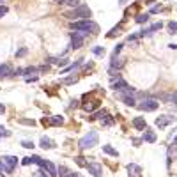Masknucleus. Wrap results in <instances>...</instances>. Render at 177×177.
Instances as JSON below:
<instances>
[{"label": "nucleus", "instance_id": "nucleus-1", "mask_svg": "<svg viewBox=\"0 0 177 177\" xmlns=\"http://www.w3.org/2000/svg\"><path fill=\"white\" fill-rule=\"evenodd\" d=\"M71 28H73V30H83V32H92V34H98V32H99L98 23H94V21H91V20L73 21V23H71Z\"/></svg>", "mask_w": 177, "mask_h": 177}, {"label": "nucleus", "instance_id": "nucleus-2", "mask_svg": "<svg viewBox=\"0 0 177 177\" xmlns=\"http://www.w3.org/2000/svg\"><path fill=\"white\" fill-rule=\"evenodd\" d=\"M98 140H99L98 133H96V131H89V133L80 140L78 145H80V149H91V147H94V145H98Z\"/></svg>", "mask_w": 177, "mask_h": 177}, {"label": "nucleus", "instance_id": "nucleus-3", "mask_svg": "<svg viewBox=\"0 0 177 177\" xmlns=\"http://www.w3.org/2000/svg\"><path fill=\"white\" fill-rule=\"evenodd\" d=\"M91 9L87 6H78V7H74L71 13H67L66 16L67 18H71V20H74V18H83V20H89V16H91Z\"/></svg>", "mask_w": 177, "mask_h": 177}, {"label": "nucleus", "instance_id": "nucleus-4", "mask_svg": "<svg viewBox=\"0 0 177 177\" xmlns=\"http://www.w3.org/2000/svg\"><path fill=\"white\" fill-rule=\"evenodd\" d=\"M87 34H89V32H83V30H78V32H73V34H71V46H73V50L82 48L83 39Z\"/></svg>", "mask_w": 177, "mask_h": 177}, {"label": "nucleus", "instance_id": "nucleus-5", "mask_svg": "<svg viewBox=\"0 0 177 177\" xmlns=\"http://www.w3.org/2000/svg\"><path fill=\"white\" fill-rule=\"evenodd\" d=\"M2 163H4V170H6L7 174H11L14 170V167L18 165V158H16V156H4V158H2Z\"/></svg>", "mask_w": 177, "mask_h": 177}, {"label": "nucleus", "instance_id": "nucleus-6", "mask_svg": "<svg viewBox=\"0 0 177 177\" xmlns=\"http://www.w3.org/2000/svg\"><path fill=\"white\" fill-rule=\"evenodd\" d=\"M158 106H159V103H158L156 99H143L140 105H138V108L143 110V112H154Z\"/></svg>", "mask_w": 177, "mask_h": 177}, {"label": "nucleus", "instance_id": "nucleus-7", "mask_svg": "<svg viewBox=\"0 0 177 177\" xmlns=\"http://www.w3.org/2000/svg\"><path fill=\"white\" fill-rule=\"evenodd\" d=\"M172 122H175V117H172V115H159V117L156 119V126L167 127L168 124H172Z\"/></svg>", "mask_w": 177, "mask_h": 177}, {"label": "nucleus", "instance_id": "nucleus-8", "mask_svg": "<svg viewBox=\"0 0 177 177\" xmlns=\"http://www.w3.org/2000/svg\"><path fill=\"white\" fill-rule=\"evenodd\" d=\"M159 99L163 103H168V105H177V94L175 92H165V94H159Z\"/></svg>", "mask_w": 177, "mask_h": 177}, {"label": "nucleus", "instance_id": "nucleus-9", "mask_svg": "<svg viewBox=\"0 0 177 177\" xmlns=\"http://www.w3.org/2000/svg\"><path fill=\"white\" fill-rule=\"evenodd\" d=\"M87 168L94 177H101V174H103V167L99 163H87Z\"/></svg>", "mask_w": 177, "mask_h": 177}, {"label": "nucleus", "instance_id": "nucleus-10", "mask_svg": "<svg viewBox=\"0 0 177 177\" xmlns=\"http://www.w3.org/2000/svg\"><path fill=\"white\" fill-rule=\"evenodd\" d=\"M127 174H129V177H142V168L136 165V163H129L127 165Z\"/></svg>", "mask_w": 177, "mask_h": 177}, {"label": "nucleus", "instance_id": "nucleus-11", "mask_svg": "<svg viewBox=\"0 0 177 177\" xmlns=\"http://www.w3.org/2000/svg\"><path fill=\"white\" fill-rule=\"evenodd\" d=\"M161 27H163V23H161V21H158V23H154V25H151L149 28H143V30H142V32H140L138 35H151L152 32H156V30H159Z\"/></svg>", "mask_w": 177, "mask_h": 177}, {"label": "nucleus", "instance_id": "nucleus-12", "mask_svg": "<svg viewBox=\"0 0 177 177\" xmlns=\"http://www.w3.org/2000/svg\"><path fill=\"white\" fill-rule=\"evenodd\" d=\"M41 147L44 149V151H46V149H53V147H55V142L50 140L48 136H42V138H41Z\"/></svg>", "mask_w": 177, "mask_h": 177}, {"label": "nucleus", "instance_id": "nucleus-13", "mask_svg": "<svg viewBox=\"0 0 177 177\" xmlns=\"http://www.w3.org/2000/svg\"><path fill=\"white\" fill-rule=\"evenodd\" d=\"M133 126L136 127V129H145L147 124H145V119H143V117H135V119H133Z\"/></svg>", "mask_w": 177, "mask_h": 177}, {"label": "nucleus", "instance_id": "nucleus-14", "mask_svg": "<svg viewBox=\"0 0 177 177\" xmlns=\"http://www.w3.org/2000/svg\"><path fill=\"white\" fill-rule=\"evenodd\" d=\"M175 158H177V143L174 142L168 147V163L172 161V159H175Z\"/></svg>", "mask_w": 177, "mask_h": 177}, {"label": "nucleus", "instance_id": "nucleus-15", "mask_svg": "<svg viewBox=\"0 0 177 177\" xmlns=\"http://www.w3.org/2000/svg\"><path fill=\"white\" fill-rule=\"evenodd\" d=\"M143 140L149 142V143L156 142V135H154V131H151L149 127H145V135H143Z\"/></svg>", "mask_w": 177, "mask_h": 177}, {"label": "nucleus", "instance_id": "nucleus-16", "mask_svg": "<svg viewBox=\"0 0 177 177\" xmlns=\"http://www.w3.org/2000/svg\"><path fill=\"white\" fill-rule=\"evenodd\" d=\"M48 122L51 124V126H62V124H64V117H60V115H53L51 119H48Z\"/></svg>", "mask_w": 177, "mask_h": 177}, {"label": "nucleus", "instance_id": "nucleus-17", "mask_svg": "<svg viewBox=\"0 0 177 177\" xmlns=\"http://www.w3.org/2000/svg\"><path fill=\"white\" fill-rule=\"evenodd\" d=\"M11 73H13V69H11V66H9V64H2V66H0V78H2V76H9Z\"/></svg>", "mask_w": 177, "mask_h": 177}, {"label": "nucleus", "instance_id": "nucleus-18", "mask_svg": "<svg viewBox=\"0 0 177 177\" xmlns=\"http://www.w3.org/2000/svg\"><path fill=\"white\" fill-rule=\"evenodd\" d=\"M103 152H106V154H110V156H115V158L119 156V152H117L112 145H103Z\"/></svg>", "mask_w": 177, "mask_h": 177}, {"label": "nucleus", "instance_id": "nucleus-19", "mask_svg": "<svg viewBox=\"0 0 177 177\" xmlns=\"http://www.w3.org/2000/svg\"><path fill=\"white\" fill-rule=\"evenodd\" d=\"M122 66H124V60H122V58H117V57H113V60H112V69H115V67H117V69H120Z\"/></svg>", "mask_w": 177, "mask_h": 177}, {"label": "nucleus", "instance_id": "nucleus-20", "mask_svg": "<svg viewBox=\"0 0 177 177\" xmlns=\"http://www.w3.org/2000/svg\"><path fill=\"white\" fill-rule=\"evenodd\" d=\"M120 99H122V101H124V103H126L127 106H135V105H136V101H135L133 96H122Z\"/></svg>", "mask_w": 177, "mask_h": 177}, {"label": "nucleus", "instance_id": "nucleus-21", "mask_svg": "<svg viewBox=\"0 0 177 177\" xmlns=\"http://www.w3.org/2000/svg\"><path fill=\"white\" fill-rule=\"evenodd\" d=\"M58 175L60 177H71V170L69 168H66V167H58Z\"/></svg>", "mask_w": 177, "mask_h": 177}, {"label": "nucleus", "instance_id": "nucleus-22", "mask_svg": "<svg viewBox=\"0 0 177 177\" xmlns=\"http://www.w3.org/2000/svg\"><path fill=\"white\" fill-rule=\"evenodd\" d=\"M60 4H66V6H71V7H78L80 6V0H58Z\"/></svg>", "mask_w": 177, "mask_h": 177}, {"label": "nucleus", "instance_id": "nucleus-23", "mask_svg": "<svg viewBox=\"0 0 177 177\" xmlns=\"http://www.w3.org/2000/svg\"><path fill=\"white\" fill-rule=\"evenodd\" d=\"M50 62H53V64H57V66H60V67H62V66L67 64V60H66V58H50Z\"/></svg>", "mask_w": 177, "mask_h": 177}, {"label": "nucleus", "instance_id": "nucleus-24", "mask_svg": "<svg viewBox=\"0 0 177 177\" xmlns=\"http://www.w3.org/2000/svg\"><path fill=\"white\" fill-rule=\"evenodd\" d=\"M149 20V14L145 13V14H138L136 16V23H145V21Z\"/></svg>", "mask_w": 177, "mask_h": 177}, {"label": "nucleus", "instance_id": "nucleus-25", "mask_svg": "<svg viewBox=\"0 0 177 177\" xmlns=\"http://www.w3.org/2000/svg\"><path fill=\"white\" fill-rule=\"evenodd\" d=\"M92 53H94V55H105V48L96 46V48H92Z\"/></svg>", "mask_w": 177, "mask_h": 177}, {"label": "nucleus", "instance_id": "nucleus-26", "mask_svg": "<svg viewBox=\"0 0 177 177\" xmlns=\"http://www.w3.org/2000/svg\"><path fill=\"white\" fill-rule=\"evenodd\" d=\"M168 30L172 32V34H175V32H177V21H170V23H168Z\"/></svg>", "mask_w": 177, "mask_h": 177}, {"label": "nucleus", "instance_id": "nucleus-27", "mask_svg": "<svg viewBox=\"0 0 177 177\" xmlns=\"http://www.w3.org/2000/svg\"><path fill=\"white\" fill-rule=\"evenodd\" d=\"M20 124H25V126H34L35 122L30 119H20Z\"/></svg>", "mask_w": 177, "mask_h": 177}, {"label": "nucleus", "instance_id": "nucleus-28", "mask_svg": "<svg viewBox=\"0 0 177 177\" xmlns=\"http://www.w3.org/2000/svg\"><path fill=\"white\" fill-rule=\"evenodd\" d=\"M0 136H11V131H7L4 126H0Z\"/></svg>", "mask_w": 177, "mask_h": 177}, {"label": "nucleus", "instance_id": "nucleus-29", "mask_svg": "<svg viewBox=\"0 0 177 177\" xmlns=\"http://www.w3.org/2000/svg\"><path fill=\"white\" fill-rule=\"evenodd\" d=\"M25 149H34V142H30V140H25L23 143H21Z\"/></svg>", "mask_w": 177, "mask_h": 177}, {"label": "nucleus", "instance_id": "nucleus-30", "mask_svg": "<svg viewBox=\"0 0 177 177\" xmlns=\"http://www.w3.org/2000/svg\"><path fill=\"white\" fill-rule=\"evenodd\" d=\"M85 158H82V156H78L76 158V163L78 165H80V167H85V168H87V161H83Z\"/></svg>", "mask_w": 177, "mask_h": 177}, {"label": "nucleus", "instance_id": "nucleus-31", "mask_svg": "<svg viewBox=\"0 0 177 177\" xmlns=\"http://www.w3.org/2000/svg\"><path fill=\"white\" fill-rule=\"evenodd\" d=\"M78 78L76 76H71V78H64L62 80V83H74V82H76Z\"/></svg>", "mask_w": 177, "mask_h": 177}, {"label": "nucleus", "instance_id": "nucleus-32", "mask_svg": "<svg viewBox=\"0 0 177 177\" xmlns=\"http://www.w3.org/2000/svg\"><path fill=\"white\" fill-rule=\"evenodd\" d=\"M119 30H120V25H119V27H115V28H112V32L108 34V37H113L115 34H119Z\"/></svg>", "mask_w": 177, "mask_h": 177}, {"label": "nucleus", "instance_id": "nucleus-33", "mask_svg": "<svg viewBox=\"0 0 177 177\" xmlns=\"http://www.w3.org/2000/svg\"><path fill=\"white\" fill-rule=\"evenodd\" d=\"M25 53H27V48H21V50H18V51H16V57H23Z\"/></svg>", "mask_w": 177, "mask_h": 177}, {"label": "nucleus", "instance_id": "nucleus-34", "mask_svg": "<svg viewBox=\"0 0 177 177\" xmlns=\"http://www.w3.org/2000/svg\"><path fill=\"white\" fill-rule=\"evenodd\" d=\"M7 13V7L6 6H0V18H4V14Z\"/></svg>", "mask_w": 177, "mask_h": 177}, {"label": "nucleus", "instance_id": "nucleus-35", "mask_svg": "<svg viewBox=\"0 0 177 177\" xmlns=\"http://www.w3.org/2000/svg\"><path fill=\"white\" fill-rule=\"evenodd\" d=\"M23 165H30V163H32V158H30V156H28V158H23Z\"/></svg>", "mask_w": 177, "mask_h": 177}, {"label": "nucleus", "instance_id": "nucleus-36", "mask_svg": "<svg viewBox=\"0 0 177 177\" xmlns=\"http://www.w3.org/2000/svg\"><path fill=\"white\" fill-rule=\"evenodd\" d=\"M35 175H37V177H50V175H46V172H44V170H39Z\"/></svg>", "mask_w": 177, "mask_h": 177}, {"label": "nucleus", "instance_id": "nucleus-37", "mask_svg": "<svg viewBox=\"0 0 177 177\" xmlns=\"http://www.w3.org/2000/svg\"><path fill=\"white\" fill-rule=\"evenodd\" d=\"M120 50H122V44H117V46H115V50H113V55H117Z\"/></svg>", "mask_w": 177, "mask_h": 177}, {"label": "nucleus", "instance_id": "nucleus-38", "mask_svg": "<svg viewBox=\"0 0 177 177\" xmlns=\"http://www.w3.org/2000/svg\"><path fill=\"white\" fill-rule=\"evenodd\" d=\"M159 11H161V7L159 6H154L152 9H151V13H159Z\"/></svg>", "mask_w": 177, "mask_h": 177}, {"label": "nucleus", "instance_id": "nucleus-39", "mask_svg": "<svg viewBox=\"0 0 177 177\" xmlns=\"http://www.w3.org/2000/svg\"><path fill=\"white\" fill-rule=\"evenodd\" d=\"M4 175V163H2V159H0V177Z\"/></svg>", "mask_w": 177, "mask_h": 177}, {"label": "nucleus", "instance_id": "nucleus-40", "mask_svg": "<svg viewBox=\"0 0 177 177\" xmlns=\"http://www.w3.org/2000/svg\"><path fill=\"white\" fill-rule=\"evenodd\" d=\"M71 177H82V174H76V172H71Z\"/></svg>", "mask_w": 177, "mask_h": 177}, {"label": "nucleus", "instance_id": "nucleus-41", "mask_svg": "<svg viewBox=\"0 0 177 177\" xmlns=\"http://www.w3.org/2000/svg\"><path fill=\"white\" fill-rule=\"evenodd\" d=\"M4 112H6V106H4V105H0V113H4Z\"/></svg>", "mask_w": 177, "mask_h": 177}, {"label": "nucleus", "instance_id": "nucleus-42", "mask_svg": "<svg viewBox=\"0 0 177 177\" xmlns=\"http://www.w3.org/2000/svg\"><path fill=\"white\" fill-rule=\"evenodd\" d=\"M170 48H172V50H177V44H170Z\"/></svg>", "mask_w": 177, "mask_h": 177}, {"label": "nucleus", "instance_id": "nucleus-43", "mask_svg": "<svg viewBox=\"0 0 177 177\" xmlns=\"http://www.w3.org/2000/svg\"><path fill=\"white\" fill-rule=\"evenodd\" d=\"M174 142H175V143H177V136H175V138H174Z\"/></svg>", "mask_w": 177, "mask_h": 177}, {"label": "nucleus", "instance_id": "nucleus-44", "mask_svg": "<svg viewBox=\"0 0 177 177\" xmlns=\"http://www.w3.org/2000/svg\"><path fill=\"white\" fill-rule=\"evenodd\" d=\"M0 2H2V0H0Z\"/></svg>", "mask_w": 177, "mask_h": 177}, {"label": "nucleus", "instance_id": "nucleus-45", "mask_svg": "<svg viewBox=\"0 0 177 177\" xmlns=\"http://www.w3.org/2000/svg\"><path fill=\"white\" fill-rule=\"evenodd\" d=\"M175 110H177V108H175Z\"/></svg>", "mask_w": 177, "mask_h": 177}]
</instances>
